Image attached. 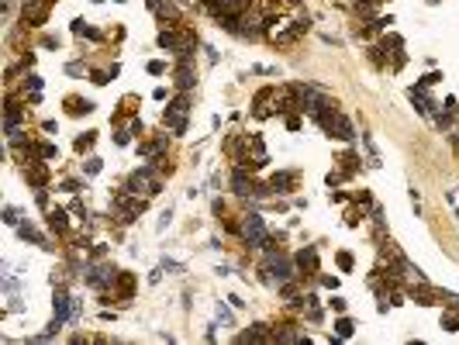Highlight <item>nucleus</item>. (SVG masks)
I'll return each instance as SVG.
<instances>
[{
    "instance_id": "obj_2",
    "label": "nucleus",
    "mask_w": 459,
    "mask_h": 345,
    "mask_svg": "<svg viewBox=\"0 0 459 345\" xmlns=\"http://www.w3.org/2000/svg\"><path fill=\"white\" fill-rule=\"evenodd\" d=\"M235 190H238V194H249V190H252V183H245V176H242V173H235Z\"/></svg>"
},
{
    "instance_id": "obj_5",
    "label": "nucleus",
    "mask_w": 459,
    "mask_h": 345,
    "mask_svg": "<svg viewBox=\"0 0 459 345\" xmlns=\"http://www.w3.org/2000/svg\"><path fill=\"white\" fill-rule=\"evenodd\" d=\"M338 335H352V325L349 321H338Z\"/></svg>"
},
{
    "instance_id": "obj_1",
    "label": "nucleus",
    "mask_w": 459,
    "mask_h": 345,
    "mask_svg": "<svg viewBox=\"0 0 459 345\" xmlns=\"http://www.w3.org/2000/svg\"><path fill=\"white\" fill-rule=\"evenodd\" d=\"M245 238H249L252 245H266V228H262L259 214H249V217H245Z\"/></svg>"
},
{
    "instance_id": "obj_6",
    "label": "nucleus",
    "mask_w": 459,
    "mask_h": 345,
    "mask_svg": "<svg viewBox=\"0 0 459 345\" xmlns=\"http://www.w3.org/2000/svg\"><path fill=\"white\" fill-rule=\"evenodd\" d=\"M290 3H297V0H290Z\"/></svg>"
},
{
    "instance_id": "obj_3",
    "label": "nucleus",
    "mask_w": 459,
    "mask_h": 345,
    "mask_svg": "<svg viewBox=\"0 0 459 345\" xmlns=\"http://www.w3.org/2000/svg\"><path fill=\"white\" fill-rule=\"evenodd\" d=\"M190 83H194V72L183 66V69H180V86H190Z\"/></svg>"
},
{
    "instance_id": "obj_4",
    "label": "nucleus",
    "mask_w": 459,
    "mask_h": 345,
    "mask_svg": "<svg viewBox=\"0 0 459 345\" xmlns=\"http://www.w3.org/2000/svg\"><path fill=\"white\" fill-rule=\"evenodd\" d=\"M52 228H66V214H63V210L52 214Z\"/></svg>"
}]
</instances>
